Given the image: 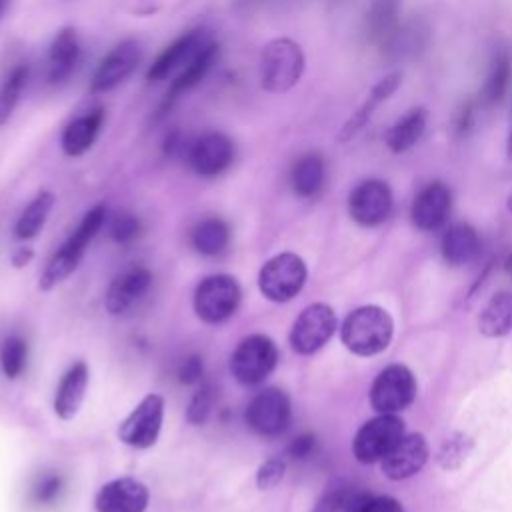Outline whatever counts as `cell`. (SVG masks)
<instances>
[{
	"instance_id": "cell-39",
	"label": "cell",
	"mask_w": 512,
	"mask_h": 512,
	"mask_svg": "<svg viewBox=\"0 0 512 512\" xmlns=\"http://www.w3.org/2000/svg\"><path fill=\"white\" fill-rule=\"evenodd\" d=\"M284 474H286V462L280 458H270L258 466L256 486L260 490H270L282 482Z\"/></svg>"
},
{
	"instance_id": "cell-49",
	"label": "cell",
	"mask_w": 512,
	"mask_h": 512,
	"mask_svg": "<svg viewBox=\"0 0 512 512\" xmlns=\"http://www.w3.org/2000/svg\"><path fill=\"white\" fill-rule=\"evenodd\" d=\"M506 206H508V210L512 212V192H510V196H508V202H506Z\"/></svg>"
},
{
	"instance_id": "cell-23",
	"label": "cell",
	"mask_w": 512,
	"mask_h": 512,
	"mask_svg": "<svg viewBox=\"0 0 512 512\" xmlns=\"http://www.w3.org/2000/svg\"><path fill=\"white\" fill-rule=\"evenodd\" d=\"M86 388H88V366L86 362L80 360L64 372L56 388L54 412L58 414V418L72 420L78 414L86 396Z\"/></svg>"
},
{
	"instance_id": "cell-31",
	"label": "cell",
	"mask_w": 512,
	"mask_h": 512,
	"mask_svg": "<svg viewBox=\"0 0 512 512\" xmlns=\"http://www.w3.org/2000/svg\"><path fill=\"white\" fill-rule=\"evenodd\" d=\"M400 24V0H374L366 12V34L382 44Z\"/></svg>"
},
{
	"instance_id": "cell-14",
	"label": "cell",
	"mask_w": 512,
	"mask_h": 512,
	"mask_svg": "<svg viewBox=\"0 0 512 512\" xmlns=\"http://www.w3.org/2000/svg\"><path fill=\"white\" fill-rule=\"evenodd\" d=\"M190 168L204 178L222 174L234 160V142L222 132H206L186 152Z\"/></svg>"
},
{
	"instance_id": "cell-33",
	"label": "cell",
	"mask_w": 512,
	"mask_h": 512,
	"mask_svg": "<svg viewBox=\"0 0 512 512\" xmlns=\"http://www.w3.org/2000/svg\"><path fill=\"white\" fill-rule=\"evenodd\" d=\"M28 76H30L28 64H18L8 72V76L0 84V126H4L12 118L20 102V96L26 88Z\"/></svg>"
},
{
	"instance_id": "cell-42",
	"label": "cell",
	"mask_w": 512,
	"mask_h": 512,
	"mask_svg": "<svg viewBox=\"0 0 512 512\" xmlns=\"http://www.w3.org/2000/svg\"><path fill=\"white\" fill-rule=\"evenodd\" d=\"M316 450V436L310 432L298 434L296 438L290 440L286 452L292 460H306L308 456H312V452Z\"/></svg>"
},
{
	"instance_id": "cell-30",
	"label": "cell",
	"mask_w": 512,
	"mask_h": 512,
	"mask_svg": "<svg viewBox=\"0 0 512 512\" xmlns=\"http://www.w3.org/2000/svg\"><path fill=\"white\" fill-rule=\"evenodd\" d=\"M230 242V228L222 218L210 216L194 224L190 230V244L202 256H216L226 250Z\"/></svg>"
},
{
	"instance_id": "cell-44",
	"label": "cell",
	"mask_w": 512,
	"mask_h": 512,
	"mask_svg": "<svg viewBox=\"0 0 512 512\" xmlns=\"http://www.w3.org/2000/svg\"><path fill=\"white\" fill-rule=\"evenodd\" d=\"M354 512H404L402 504L392 496H370L358 510Z\"/></svg>"
},
{
	"instance_id": "cell-10",
	"label": "cell",
	"mask_w": 512,
	"mask_h": 512,
	"mask_svg": "<svg viewBox=\"0 0 512 512\" xmlns=\"http://www.w3.org/2000/svg\"><path fill=\"white\" fill-rule=\"evenodd\" d=\"M164 420V398L160 394L144 396L118 426V438L132 448H150L156 444Z\"/></svg>"
},
{
	"instance_id": "cell-25",
	"label": "cell",
	"mask_w": 512,
	"mask_h": 512,
	"mask_svg": "<svg viewBox=\"0 0 512 512\" xmlns=\"http://www.w3.org/2000/svg\"><path fill=\"white\" fill-rule=\"evenodd\" d=\"M480 252L478 232L470 224H452L440 240V254L448 266L470 264Z\"/></svg>"
},
{
	"instance_id": "cell-46",
	"label": "cell",
	"mask_w": 512,
	"mask_h": 512,
	"mask_svg": "<svg viewBox=\"0 0 512 512\" xmlns=\"http://www.w3.org/2000/svg\"><path fill=\"white\" fill-rule=\"evenodd\" d=\"M32 256H34L32 248H18V250L12 254V264H14L16 268H22V266H26V264L32 260Z\"/></svg>"
},
{
	"instance_id": "cell-34",
	"label": "cell",
	"mask_w": 512,
	"mask_h": 512,
	"mask_svg": "<svg viewBox=\"0 0 512 512\" xmlns=\"http://www.w3.org/2000/svg\"><path fill=\"white\" fill-rule=\"evenodd\" d=\"M510 78H512V62L508 58L506 52H500L494 56L488 76L484 80L480 98L486 104H496L502 100V96L506 94L508 86H510Z\"/></svg>"
},
{
	"instance_id": "cell-24",
	"label": "cell",
	"mask_w": 512,
	"mask_h": 512,
	"mask_svg": "<svg viewBox=\"0 0 512 512\" xmlns=\"http://www.w3.org/2000/svg\"><path fill=\"white\" fill-rule=\"evenodd\" d=\"M102 122H104L102 108H94V110L74 118L62 130V136H60V146H62L64 154L82 156L84 152H88L100 134Z\"/></svg>"
},
{
	"instance_id": "cell-16",
	"label": "cell",
	"mask_w": 512,
	"mask_h": 512,
	"mask_svg": "<svg viewBox=\"0 0 512 512\" xmlns=\"http://www.w3.org/2000/svg\"><path fill=\"white\" fill-rule=\"evenodd\" d=\"M212 38L206 30H190L184 36L176 38L168 48H164L156 60L150 64L146 72L148 82H162L172 76L176 70L180 72Z\"/></svg>"
},
{
	"instance_id": "cell-32",
	"label": "cell",
	"mask_w": 512,
	"mask_h": 512,
	"mask_svg": "<svg viewBox=\"0 0 512 512\" xmlns=\"http://www.w3.org/2000/svg\"><path fill=\"white\" fill-rule=\"evenodd\" d=\"M54 206V196L50 192H40L36 194L28 206L22 210L20 218L16 220V226H14V236L18 240H30L34 238L46 224L48 220V214Z\"/></svg>"
},
{
	"instance_id": "cell-36",
	"label": "cell",
	"mask_w": 512,
	"mask_h": 512,
	"mask_svg": "<svg viewBox=\"0 0 512 512\" xmlns=\"http://www.w3.org/2000/svg\"><path fill=\"white\" fill-rule=\"evenodd\" d=\"M0 366L8 378H18L26 368V342L20 336H8L0 350Z\"/></svg>"
},
{
	"instance_id": "cell-40",
	"label": "cell",
	"mask_w": 512,
	"mask_h": 512,
	"mask_svg": "<svg viewBox=\"0 0 512 512\" xmlns=\"http://www.w3.org/2000/svg\"><path fill=\"white\" fill-rule=\"evenodd\" d=\"M344 496H346V486L334 484L328 486L322 496L316 500L312 512H342L344 510Z\"/></svg>"
},
{
	"instance_id": "cell-37",
	"label": "cell",
	"mask_w": 512,
	"mask_h": 512,
	"mask_svg": "<svg viewBox=\"0 0 512 512\" xmlns=\"http://www.w3.org/2000/svg\"><path fill=\"white\" fill-rule=\"evenodd\" d=\"M214 406V390L210 384H200V388L194 392V396L188 402L186 408V420L194 426L204 424L210 418Z\"/></svg>"
},
{
	"instance_id": "cell-12",
	"label": "cell",
	"mask_w": 512,
	"mask_h": 512,
	"mask_svg": "<svg viewBox=\"0 0 512 512\" xmlns=\"http://www.w3.org/2000/svg\"><path fill=\"white\" fill-rule=\"evenodd\" d=\"M292 418L290 398L280 388H264L260 390L246 408L248 426L266 438L282 434Z\"/></svg>"
},
{
	"instance_id": "cell-22",
	"label": "cell",
	"mask_w": 512,
	"mask_h": 512,
	"mask_svg": "<svg viewBox=\"0 0 512 512\" xmlns=\"http://www.w3.org/2000/svg\"><path fill=\"white\" fill-rule=\"evenodd\" d=\"M80 62V40L74 28H62L48 48V82L58 86L64 84Z\"/></svg>"
},
{
	"instance_id": "cell-28",
	"label": "cell",
	"mask_w": 512,
	"mask_h": 512,
	"mask_svg": "<svg viewBox=\"0 0 512 512\" xmlns=\"http://www.w3.org/2000/svg\"><path fill=\"white\" fill-rule=\"evenodd\" d=\"M426 42V30L418 22H408V24H398V28L380 44L382 54L392 60H408L414 58Z\"/></svg>"
},
{
	"instance_id": "cell-15",
	"label": "cell",
	"mask_w": 512,
	"mask_h": 512,
	"mask_svg": "<svg viewBox=\"0 0 512 512\" xmlns=\"http://www.w3.org/2000/svg\"><path fill=\"white\" fill-rule=\"evenodd\" d=\"M430 458V446L424 434L412 432L404 434L396 446L382 458L380 468L390 480H406L418 474Z\"/></svg>"
},
{
	"instance_id": "cell-13",
	"label": "cell",
	"mask_w": 512,
	"mask_h": 512,
	"mask_svg": "<svg viewBox=\"0 0 512 512\" xmlns=\"http://www.w3.org/2000/svg\"><path fill=\"white\" fill-rule=\"evenodd\" d=\"M142 60V48L136 40H122L96 66L90 90L108 92L126 82Z\"/></svg>"
},
{
	"instance_id": "cell-21",
	"label": "cell",
	"mask_w": 512,
	"mask_h": 512,
	"mask_svg": "<svg viewBox=\"0 0 512 512\" xmlns=\"http://www.w3.org/2000/svg\"><path fill=\"white\" fill-rule=\"evenodd\" d=\"M400 82H402V74H400V72H390V74H386L384 78H380V80L372 86V90L368 92V96L364 98V102H362V104L352 112V116L344 122V126L340 128L338 140H340V142L352 140V138L370 122V118L374 116V112L378 110V106H380L382 102H386V100L398 90Z\"/></svg>"
},
{
	"instance_id": "cell-29",
	"label": "cell",
	"mask_w": 512,
	"mask_h": 512,
	"mask_svg": "<svg viewBox=\"0 0 512 512\" xmlns=\"http://www.w3.org/2000/svg\"><path fill=\"white\" fill-rule=\"evenodd\" d=\"M424 130H426V110L420 106L412 108L390 126L386 134V146L390 148V152L402 154L422 138Z\"/></svg>"
},
{
	"instance_id": "cell-4",
	"label": "cell",
	"mask_w": 512,
	"mask_h": 512,
	"mask_svg": "<svg viewBox=\"0 0 512 512\" xmlns=\"http://www.w3.org/2000/svg\"><path fill=\"white\" fill-rule=\"evenodd\" d=\"M308 278L306 262L294 252H280L264 262L258 272V288L270 302H288L304 288Z\"/></svg>"
},
{
	"instance_id": "cell-20",
	"label": "cell",
	"mask_w": 512,
	"mask_h": 512,
	"mask_svg": "<svg viewBox=\"0 0 512 512\" xmlns=\"http://www.w3.org/2000/svg\"><path fill=\"white\" fill-rule=\"evenodd\" d=\"M218 60V44L214 40H210L178 74L176 78L172 80L170 88L166 90V96L158 108V118L166 116L168 110L176 104L178 98H182L188 90H192L194 86H198L206 76L208 72L212 70L214 62Z\"/></svg>"
},
{
	"instance_id": "cell-17",
	"label": "cell",
	"mask_w": 512,
	"mask_h": 512,
	"mask_svg": "<svg viewBox=\"0 0 512 512\" xmlns=\"http://www.w3.org/2000/svg\"><path fill=\"white\" fill-rule=\"evenodd\" d=\"M150 492L144 482L122 476L106 482L96 498L94 506L98 512H146Z\"/></svg>"
},
{
	"instance_id": "cell-9",
	"label": "cell",
	"mask_w": 512,
	"mask_h": 512,
	"mask_svg": "<svg viewBox=\"0 0 512 512\" xmlns=\"http://www.w3.org/2000/svg\"><path fill=\"white\" fill-rule=\"evenodd\" d=\"M338 320L332 306L314 302L306 306L290 328V346L296 354L308 356L318 352L336 332Z\"/></svg>"
},
{
	"instance_id": "cell-35",
	"label": "cell",
	"mask_w": 512,
	"mask_h": 512,
	"mask_svg": "<svg viewBox=\"0 0 512 512\" xmlns=\"http://www.w3.org/2000/svg\"><path fill=\"white\" fill-rule=\"evenodd\" d=\"M474 448V440L466 432H452L448 438L442 440L438 452H436V462L442 470H458L466 458L470 456Z\"/></svg>"
},
{
	"instance_id": "cell-48",
	"label": "cell",
	"mask_w": 512,
	"mask_h": 512,
	"mask_svg": "<svg viewBox=\"0 0 512 512\" xmlns=\"http://www.w3.org/2000/svg\"><path fill=\"white\" fill-rule=\"evenodd\" d=\"M10 2H12V0H0V18H2V16L6 14V10L10 8Z\"/></svg>"
},
{
	"instance_id": "cell-18",
	"label": "cell",
	"mask_w": 512,
	"mask_h": 512,
	"mask_svg": "<svg viewBox=\"0 0 512 512\" xmlns=\"http://www.w3.org/2000/svg\"><path fill=\"white\" fill-rule=\"evenodd\" d=\"M452 208V192L442 182L426 184L414 198L410 208V220L416 228L424 232L438 230Z\"/></svg>"
},
{
	"instance_id": "cell-5",
	"label": "cell",
	"mask_w": 512,
	"mask_h": 512,
	"mask_svg": "<svg viewBox=\"0 0 512 512\" xmlns=\"http://www.w3.org/2000/svg\"><path fill=\"white\" fill-rule=\"evenodd\" d=\"M242 290L228 274L206 276L194 290V312L206 324L226 322L240 306Z\"/></svg>"
},
{
	"instance_id": "cell-8",
	"label": "cell",
	"mask_w": 512,
	"mask_h": 512,
	"mask_svg": "<svg viewBox=\"0 0 512 512\" xmlns=\"http://www.w3.org/2000/svg\"><path fill=\"white\" fill-rule=\"evenodd\" d=\"M404 434V422L398 414H376L358 428L352 440V454L362 464L382 462Z\"/></svg>"
},
{
	"instance_id": "cell-7",
	"label": "cell",
	"mask_w": 512,
	"mask_h": 512,
	"mask_svg": "<svg viewBox=\"0 0 512 512\" xmlns=\"http://www.w3.org/2000/svg\"><path fill=\"white\" fill-rule=\"evenodd\" d=\"M416 388V378L408 366L388 364L370 386V404L378 414H398L414 402Z\"/></svg>"
},
{
	"instance_id": "cell-2",
	"label": "cell",
	"mask_w": 512,
	"mask_h": 512,
	"mask_svg": "<svg viewBox=\"0 0 512 512\" xmlns=\"http://www.w3.org/2000/svg\"><path fill=\"white\" fill-rule=\"evenodd\" d=\"M106 220V206L96 204L90 208L82 220L78 222L76 230L62 242V246L52 254L48 260L42 276H40V288L50 290L56 284H60L64 278H68L84 258V252L92 238L100 232L102 224Z\"/></svg>"
},
{
	"instance_id": "cell-45",
	"label": "cell",
	"mask_w": 512,
	"mask_h": 512,
	"mask_svg": "<svg viewBox=\"0 0 512 512\" xmlns=\"http://www.w3.org/2000/svg\"><path fill=\"white\" fill-rule=\"evenodd\" d=\"M472 120H474V106L472 104H466L460 114H458V122H456V128L458 132H468L472 128Z\"/></svg>"
},
{
	"instance_id": "cell-3",
	"label": "cell",
	"mask_w": 512,
	"mask_h": 512,
	"mask_svg": "<svg viewBox=\"0 0 512 512\" xmlns=\"http://www.w3.org/2000/svg\"><path fill=\"white\" fill-rule=\"evenodd\" d=\"M304 52L292 38H274L260 52V84L272 94L292 90L304 72Z\"/></svg>"
},
{
	"instance_id": "cell-27",
	"label": "cell",
	"mask_w": 512,
	"mask_h": 512,
	"mask_svg": "<svg viewBox=\"0 0 512 512\" xmlns=\"http://www.w3.org/2000/svg\"><path fill=\"white\" fill-rule=\"evenodd\" d=\"M324 178H326V166L322 156L316 152L300 156L290 172L292 190L300 198L316 196L324 186Z\"/></svg>"
},
{
	"instance_id": "cell-43",
	"label": "cell",
	"mask_w": 512,
	"mask_h": 512,
	"mask_svg": "<svg viewBox=\"0 0 512 512\" xmlns=\"http://www.w3.org/2000/svg\"><path fill=\"white\" fill-rule=\"evenodd\" d=\"M62 490V478L58 474H46L34 488V498L38 502H52Z\"/></svg>"
},
{
	"instance_id": "cell-6",
	"label": "cell",
	"mask_w": 512,
	"mask_h": 512,
	"mask_svg": "<svg viewBox=\"0 0 512 512\" xmlns=\"http://www.w3.org/2000/svg\"><path fill=\"white\" fill-rule=\"evenodd\" d=\"M278 364V348L272 338L264 334L246 336L230 358L232 376L244 386L264 382Z\"/></svg>"
},
{
	"instance_id": "cell-19",
	"label": "cell",
	"mask_w": 512,
	"mask_h": 512,
	"mask_svg": "<svg viewBox=\"0 0 512 512\" xmlns=\"http://www.w3.org/2000/svg\"><path fill=\"white\" fill-rule=\"evenodd\" d=\"M152 284V274L144 266H130L122 270L108 286L104 296V306L110 314H124L130 310Z\"/></svg>"
},
{
	"instance_id": "cell-26",
	"label": "cell",
	"mask_w": 512,
	"mask_h": 512,
	"mask_svg": "<svg viewBox=\"0 0 512 512\" xmlns=\"http://www.w3.org/2000/svg\"><path fill=\"white\" fill-rule=\"evenodd\" d=\"M478 330L486 338H502L512 332V292H496L478 316Z\"/></svg>"
},
{
	"instance_id": "cell-41",
	"label": "cell",
	"mask_w": 512,
	"mask_h": 512,
	"mask_svg": "<svg viewBox=\"0 0 512 512\" xmlns=\"http://www.w3.org/2000/svg\"><path fill=\"white\" fill-rule=\"evenodd\" d=\"M202 374H204V366H202V358L192 354L188 358L182 360L180 368H178V380L186 386H192V384H198L202 380Z\"/></svg>"
},
{
	"instance_id": "cell-11",
	"label": "cell",
	"mask_w": 512,
	"mask_h": 512,
	"mask_svg": "<svg viewBox=\"0 0 512 512\" xmlns=\"http://www.w3.org/2000/svg\"><path fill=\"white\" fill-rule=\"evenodd\" d=\"M392 206V190L384 180L378 178L362 180L348 194V214L356 224L364 228H374L386 222Z\"/></svg>"
},
{
	"instance_id": "cell-38",
	"label": "cell",
	"mask_w": 512,
	"mask_h": 512,
	"mask_svg": "<svg viewBox=\"0 0 512 512\" xmlns=\"http://www.w3.org/2000/svg\"><path fill=\"white\" fill-rule=\"evenodd\" d=\"M140 230H142L140 220L130 212H118L110 220V236L118 244H128L136 240L140 236Z\"/></svg>"
},
{
	"instance_id": "cell-1",
	"label": "cell",
	"mask_w": 512,
	"mask_h": 512,
	"mask_svg": "<svg viewBox=\"0 0 512 512\" xmlns=\"http://www.w3.org/2000/svg\"><path fill=\"white\" fill-rule=\"evenodd\" d=\"M394 336L390 312L376 304L354 308L340 326V340L356 356H374L384 352Z\"/></svg>"
},
{
	"instance_id": "cell-47",
	"label": "cell",
	"mask_w": 512,
	"mask_h": 512,
	"mask_svg": "<svg viewBox=\"0 0 512 512\" xmlns=\"http://www.w3.org/2000/svg\"><path fill=\"white\" fill-rule=\"evenodd\" d=\"M506 156H508V160H512V116H510V130H508V138H506Z\"/></svg>"
}]
</instances>
